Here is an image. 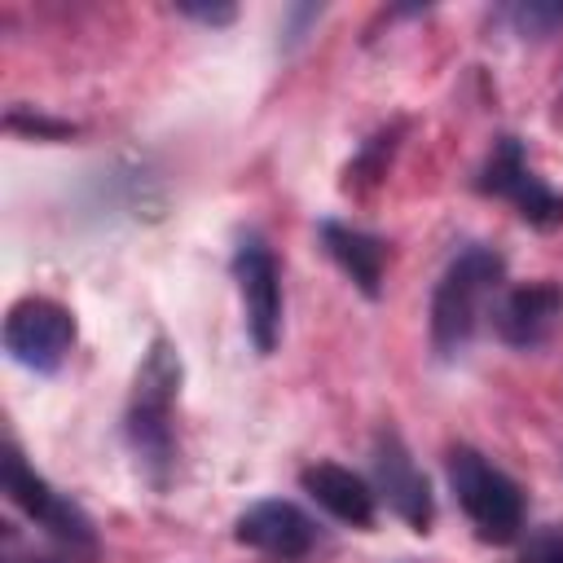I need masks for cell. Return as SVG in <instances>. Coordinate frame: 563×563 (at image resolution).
Here are the masks:
<instances>
[{
    "label": "cell",
    "mask_w": 563,
    "mask_h": 563,
    "mask_svg": "<svg viewBox=\"0 0 563 563\" xmlns=\"http://www.w3.org/2000/svg\"><path fill=\"white\" fill-rule=\"evenodd\" d=\"M233 277H238V290H242V303H246V330H251V343L260 352H273L277 347V334H282V273H277V260L264 242L246 238L233 255Z\"/></svg>",
    "instance_id": "cell-6"
},
{
    "label": "cell",
    "mask_w": 563,
    "mask_h": 563,
    "mask_svg": "<svg viewBox=\"0 0 563 563\" xmlns=\"http://www.w3.org/2000/svg\"><path fill=\"white\" fill-rule=\"evenodd\" d=\"M176 9H180V13H189V18H198V22H211V26L233 22V4H194V0H180Z\"/></svg>",
    "instance_id": "cell-16"
},
{
    "label": "cell",
    "mask_w": 563,
    "mask_h": 563,
    "mask_svg": "<svg viewBox=\"0 0 563 563\" xmlns=\"http://www.w3.org/2000/svg\"><path fill=\"white\" fill-rule=\"evenodd\" d=\"M321 246H325L330 260L356 282V290H361L365 299H378L387 246H383L374 233H361V229H352V224H334V220H325V224H321Z\"/></svg>",
    "instance_id": "cell-12"
},
{
    "label": "cell",
    "mask_w": 563,
    "mask_h": 563,
    "mask_svg": "<svg viewBox=\"0 0 563 563\" xmlns=\"http://www.w3.org/2000/svg\"><path fill=\"white\" fill-rule=\"evenodd\" d=\"M70 343H75V317L44 295L18 299L4 317V352L26 369H40V374L57 369Z\"/></svg>",
    "instance_id": "cell-5"
},
{
    "label": "cell",
    "mask_w": 563,
    "mask_h": 563,
    "mask_svg": "<svg viewBox=\"0 0 563 563\" xmlns=\"http://www.w3.org/2000/svg\"><path fill=\"white\" fill-rule=\"evenodd\" d=\"M13 132H26V136H70L75 132V123H66V119H44V114H26V110H9V119H4Z\"/></svg>",
    "instance_id": "cell-14"
},
{
    "label": "cell",
    "mask_w": 563,
    "mask_h": 563,
    "mask_svg": "<svg viewBox=\"0 0 563 563\" xmlns=\"http://www.w3.org/2000/svg\"><path fill=\"white\" fill-rule=\"evenodd\" d=\"M510 18L528 35H550L554 26H563V4H519L510 9Z\"/></svg>",
    "instance_id": "cell-13"
},
{
    "label": "cell",
    "mask_w": 563,
    "mask_h": 563,
    "mask_svg": "<svg viewBox=\"0 0 563 563\" xmlns=\"http://www.w3.org/2000/svg\"><path fill=\"white\" fill-rule=\"evenodd\" d=\"M563 312V290L554 282H528V286H515L501 295L497 303V334L515 347H532L550 334V325L559 321Z\"/></svg>",
    "instance_id": "cell-10"
},
{
    "label": "cell",
    "mask_w": 563,
    "mask_h": 563,
    "mask_svg": "<svg viewBox=\"0 0 563 563\" xmlns=\"http://www.w3.org/2000/svg\"><path fill=\"white\" fill-rule=\"evenodd\" d=\"M523 563H563V528H554V532L537 537Z\"/></svg>",
    "instance_id": "cell-15"
},
{
    "label": "cell",
    "mask_w": 563,
    "mask_h": 563,
    "mask_svg": "<svg viewBox=\"0 0 563 563\" xmlns=\"http://www.w3.org/2000/svg\"><path fill=\"white\" fill-rule=\"evenodd\" d=\"M506 264L493 246H466L440 277L435 295H431V343L440 356H453L457 347H466V339L479 325V308L484 299L497 290Z\"/></svg>",
    "instance_id": "cell-1"
},
{
    "label": "cell",
    "mask_w": 563,
    "mask_h": 563,
    "mask_svg": "<svg viewBox=\"0 0 563 563\" xmlns=\"http://www.w3.org/2000/svg\"><path fill=\"white\" fill-rule=\"evenodd\" d=\"M479 189L510 198V202L519 207V216H523L528 224H537V229H559V224H563V194H554L545 180H537V176L528 172L523 150H519L515 136H506V141L493 150V158H488V167H484V176H479Z\"/></svg>",
    "instance_id": "cell-7"
},
{
    "label": "cell",
    "mask_w": 563,
    "mask_h": 563,
    "mask_svg": "<svg viewBox=\"0 0 563 563\" xmlns=\"http://www.w3.org/2000/svg\"><path fill=\"white\" fill-rule=\"evenodd\" d=\"M180 391V361L167 347V339H154L145 352V365L136 374L132 387V405H128V440L132 449L145 457V466L154 471V479L167 475L172 457H176V440H172V405Z\"/></svg>",
    "instance_id": "cell-2"
},
{
    "label": "cell",
    "mask_w": 563,
    "mask_h": 563,
    "mask_svg": "<svg viewBox=\"0 0 563 563\" xmlns=\"http://www.w3.org/2000/svg\"><path fill=\"white\" fill-rule=\"evenodd\" d=\"M299 484L303 493L325 506L334 519L352 523V528H369L374 523V493L361 475H352L347 466H334V462H317V466H303L299 471Z\"/></svg>",
    "instance_id": "cell-11"
},
{
    "label": "cell",
    "mask_w": 563,
    "mask_h": 563,
    "mask_svg": "<svg viewBox=\"0 0 563 563\" xmlns=\"http://www.w3.org/2000/svg\"><path fill=\"white\" fill-rule=\"evenodd\" d=\"M233 537H238L242 545H251V550L277 559V563H295V559H303V554L312 550L317 528H312V519H308L299 506H290V501H260V506H251V510L233 523Z\"/></svg>",
    "instance_id": "cell-9"
},
{
    "label": "cell",
    "mask_w": 563,
    "mask_h": 563,
    "mask_svg": "<svg viewBox=\"0 0 563 563\" xmlns=\"http://www.w3.org/2000/svg\"><path fill=\"white\" fill-rule=\"evenodd\" d=\"M0 475H4V493H9V501H13L26 519H35L40 528H48V532H53L57 541H66L70 550H97L92 519H88L70 497L53 493L48 479H40V475L22 462V453H18L13 444H4Z\"/></svg>",
    "instance_id": "cell-4"
},
{
    "label": "cell",
    "mask_w": 563,
    "mask_h": 563,
    "mask_svg": "<svg viewBox=\"0 0 563 563\" xmlns=\"http://www.w3.org/2000/svg\"><path fill=\"white\" fill-rule=\"evenodd\" d=\"M449 484L488 541H515L523 528V493L510 475H501L493 462H484L475 449H453L449 453Z\"/></svg>",
    "instance_id": "cell-3"
},
{
    "label": "cell",
    "mask_w": 563,
    "mask_h": 563,
    "mask_svg": "<svg viewBox=\"0 0 563 563\" xmlns=\"http://www.w3.org/2000/svg\"><path fill=\"white\" fill-rule=\"evenodd\" d=\"M374 475H378V488H383L387 506H391L409 528L427 532V528H431V515H435L431 484H427V475L413 466L405 440H400L391 427L378 431V440H374Z\"/></svg>",
    "instance_id": "cell-8"
}]
</instances>
